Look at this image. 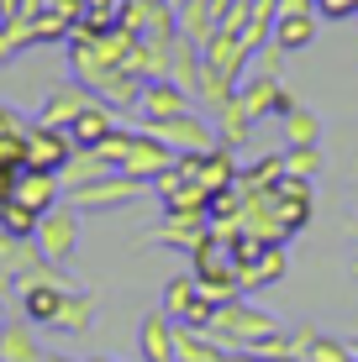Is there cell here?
Masks as SVG:
<instances>
[{
  "label": "cell",
  "instance_id": "cell-33",
  "mask_svg": "<svg viewBox=\"0 0 358 362\" xmlns=\"http://www.w3.org/2000/svg\"><path fill=\"white\" fill-rule=\"evenodd\" d=\"M279 69H285V47H279V42H269V47H258V53H253V74L279 79Z\"/></svg>",
  "mask_w": 358,
  "mask_h": 362
},
{
  "label": "cell",
  "instance_id": "cell-12",
  "mask_svg": "<svg viewBox=\"0 0 358 362\" xmlns=\"http://www.w3.org/2000/svg\"><path fill=\"white\" fill-rule=\"evenodd\" d=\"M90 100H95V95H90V84H79V79L69 74L64 84H53V90L43 95V105H37V121H47V127H64V132H69Z\"/></svg>",
  "mask_w": 358,
  "mask_h": 362
},
{
  "label": "cell",
  "instance_id": "cell-16",
  "mask_svg": "<svg viewBox=\"0 0 358 362\" xmlns=\"http://www.w3.org/2000/svg\"><path fill=\"white\" fill-rule=\"evenodd\" d=\"M216 136H221V147H232V153H242V147H253V127H258V116L248 105H242V95H232L227 105L216 110Z\"/></svg>",
  "mask_w": 358,
  "mask_h": 362
},
{
  "label": "cell",
  "instance_id": "cell-37",
  "mask_svg": "<svg viewBox=\"0 0 358 362\" xmlns=\"http://www.w3.org/2000/svg\"><path fill=\"white\" fill-rule=\"evenodd\" d=\"M27 6H32V0H0V21H16V16H27Z\"/></svg>",
  "mask_w": 358,
  "mask_h": 362
},
{
  "label": "cell",
  "instance_id": "cell-19",
  "mask_svg": "<svg viewBox=\"0 0 358 362\" xmlns=\"http://www.w3.org/2000/svg\"><path fill=\"white\" fill-rule=\"evenodd\" d=\"M206 236H211V221H201V216H164V226L153 231V242L158 247H174V252L190 257Z\"/></svg>",
  "mask_w": 358,
  "mask_h": 362
},
{
  "label": "cell",
  "instance_id": "cell-8",
  "mask_svg": "<svg viewBox=\"0 0 358 362\" xmlns=\"http://www.w3.org/2000/svg\"><path fill=\"white\" fill-rule=\"evenodd\" d=\"M201 58H206V69L221 74L227 84H242L248 69H253V47L242 42V32H211L201 42Z\"/></svg>",
  "mask_w": 358,
  "mask_h": 362
},
{
  "label": "cell",
  "instance_id": "cell-36",
  "mask_svg": "<svg viewBox=\"0 0 358 362\" xmlns=\"http://www.w3.org/2000/svg\"><path fill=\"white\" fill-rule=\"evenodd\" d=\"M16 53H21V47H16V37H11V21H0V69H6Z\"/></svg>",
  "mask_w": 358,
  "mask_h": 362
},
{
  "label": "cell",
  "instance_id": "cell-28",
  "mask_svg": "<svg viewBox=\"0 0 358 362\" xmlns=\"http://www.w3.org/2000/svg\"><path fill=\"white\" fill-rule=\"evenodd\" d=\"M195 299H201V284H195V273H179V279L164 284V305H158V310H164L169 320H179V326H184V315H190Z\"/></svg>",
  "mask_w": 358,
  "mask_h": 362
},
{
  "label": "cell",
  "instance_id": "cell-23",
  "mask_svg": "<svg viewBox=\"0 0 358 362\" xmlns=\"http://www.w3.org/2000/svg\"><path fill=\"white\" fill-rule=\"evenodd\" d=\"M106 173H116V168H111L106 158L95 153V147H74V153H69V163L58 168V179H64V194H69V189H84V184L106 179Z\"/></svg>",
  "mask_w": 358,
  "mask_h": 362
},
{
  "label": "cell",
  "instance_id": "cell-35",
  "mask_svg": "<svg viewBox=\"0 0 358 362\" xmlns=\"http://www.w3.org/2000/svg\"><path fill=\"white\" fill-rule=\"evenodd\" d=\"M21 168H27V163H0V205H6V199L16 194V179H21Z\"/></svg>",
  "mask_w": 358,
  "mask_h": 362
},
{
  "label": "cell",
  "instance_id": "cell-34",
  "mask_svg": "<svg viewBox=\"0 0 358 362\" xmlns=\"http://www.w3.org/2000/svg\"><path fill=\"white\" fill-rule=\"evenodd\" d=\"M316 16L322 21H348V16H358V0H316Z\"/></svg>",
  "mask_w": 358,
  "mask_h": 362
},
{
  "label": "cell",
  "instance_id": "cell-11",
  "mask_svg": "<svg viewBox=\"0 0 358 362\" xmlns=\"http://www.w3.org/2000/svg\"><path fill=\"white\" fill-rule=\"evenodd\" d=\"M184 110H201V105H195L174 79H142L138 121H174V116H184Z\"/></svg>",
  "mask_w": 358,
  "mask_h": 362
},
{
  "label": "cell",
  "instance_id": "cell-14",
  "mask_svg": "<svg viewBox=\"0 0 358 362\" xmlns=\"http://www.w3.org/2000/svg\"><path fill=\"white\" fill-rule=\"evenodd\" d=\"M237 95H242V105H248L258 121H264V116H285V110L301 105V100H295L279 79H269V74H248V79L237 84Z\"/></svg>",
  "mask_w": 358,
  "mask_h": 362
},
{
  "label": "cell",
  "instance_id": "cell-31",
  "mask_svg": "<svg viewBox=\"0 0 358 362\" xmlns=\"http://www.w3.org/2000/svg\"><path fill=\"white\" fill-rule=\"evenodd\" d=\"M285 173L316 179V173H322V147H285Z\"/></svg>",
  "mask_w": 358,
  "mask_h": 362
},
{
  "label": "cell",
  "instance_id": "cell-24",
  "mask_svg": "<svg viewBox=\"0 0 358 362\" xmlns=\"http://www.w3.org/2000/svg\"><path fill=\"white\" fill-rule=\"evenodd\" d=\"M316 32H322V16H316V11H290V16L274 21V42L285 47V53H301V47H311Z\"/></svg>",
  "mask_w": 358,
  "mask_h": 362
},
{
  "label": "cell",
  "instance_id": "cell-15",
  "mask_svg": "<svg viewBox=\"0 0 358 362\" xmlns=\"http://www.w3.org/2000/svg\"><path fill=\"white\" fill-rule=\"evenodd\" d=\"M11 199H16V205H27L32 216H47V210L64 199V179H58L53 168H32V163H27V168H21V179H16V194H11Z\"/></svg>",
  "mask_w": 358,
  "mask_h": 362
},
{
  "label": "cell",
  "instance_id": "cell-39",
  "mask_svg": "<svg viewBox=\"0 0 358 362\" xmlns=\"http://www.w3.org/2000/svg\"><path fill=\"white\" fill-rule=\"evenodd\" d=\"M348 273H353V279H358V257H353V263H348Z\"/></svg>",
  "mask_w": 358,
  "mask_h": 362
},
{
  "label": "cell",
  "instance_id": "cell-3",
  "mask_svg": "<svg viewBox=\"0 0 358 362\" xmlns=\"http://www.w3.org/2000/svg\"><path fill=\"white\" fill-rule=\"evenodd\" d=\"M0 268L11 273V284H64V268L58 263H47L43 257V247L32 242V236H11V231H0Z\"/></svg>",
  "mask_w": 358,
  "mask_h": 362
},
{
  "label": "cell",
  "instance_id": "cell-41",
  "mask_svg": "<svg viewBox=\"0 0 358 362\" xmlns=\"http://www.w3.org/2000/svg\"><path fill=\"white\" fill-rule=\"evenodd\" d=\"M6 320H11V315H6V305H0V326H6Z\"/></svg>",
  "mask_w": 358,
  "mask_h": 362
},
{
  "label": "cell",
  "instance_id": "cell-25",
  "mask_svg": "<svg viewBox=\"0 0 358 362\" xmlns=\"http://www.w3.org/2000/svg\"><path fill=\"white\" fill-rule=\"evenodd\" d=\"M201 74H206L201 42H190V37H174V64H169V79H174L179 90L195 100V90H201Z\"/></svg>",
  "mask_w": 358,
  "mask_h": 362
},
{
  "label": "cell",
  "instance_id": "cell-17",
  "mask_svg": "<svg viewBox=\"0 0 358 362\" xmlns=\"http://www.w3.org/2000/svg\"><path fill=\"white\" fill-rule=\"evenodd\" d=\"M285 273H290L285 242H269L264 252L253 257V263H242V268H237V284H242V294H248V289H269V284H279Z\"/></svg>",
  "mask_w": 358,
  "mask_h": 362
},
{
  "label": "cell",
  "instance_id": "cell-40",
  "mask_svg": "<svg viewBox=\"0 0 358 362\" xmlns=\"http://www.w3.org/2000/svg\"><path fill=\"white\" fill-rule=\"evenodd\" d=\"M79 362H111V357H79Z\"/></svg>",
  "mask_w": 358,
  "mask_h": 362
},
{
  "label": "cell",
  "instance_id": "cell-7",
  "mask_svg": "<svg viewBox=\"0 0 358 362\" xmlns=\"http://www.w3.org/2000/svg\"><path fill=\"white\" fill-rule=\"evenodd\" d=\"M174 163H179V153H169L158 136H147V132L138 127V136H132V147H127V158H121V173L153 189L164 173H174Z\"/></svg>",
  "mask_w": 358,
  "mask_h": 362
},
{
  "label": "cell",
  "instance_id": "cell-20",
  "mask_svg": "<svg viewBox=\"0 0 358 362\" xmlns=\"http://www.w3.org/2000/svg\"><path fill=\"white\" fill-rule=\"evenodd\" d=\"M0 362H47L32 320H6L0 326Z\"/></svg>",
  "mask_w": 358,
  "mask_h": 362
},
{
  "label": "cell",
  "instance_id": "cell-38",
  "mask_svg": "<svg viewBox=\"0 0 358 362\" xmlns=\"http://www.w3.org/2000/svg\"><path fill=\"white\" fill-rule=\"evenodd\" d=\"M47 362H79V357H64V352H47Z\"/></svg>",
  "mask_w": 358,
  "mask_h": 362
},
{
  "label": "cell",
  "instance_id": "cell-6",
  "mask_svg": "<svg viewBox=\"0 0 358 362\" xmlns=\"http://www.w3.org/2000/svg\"><path fill=\"white\" fill-rule=\"evenodd\" d=\"M142 189L147 184L127 179V173H106V179L84 184V189H69L64 199L74 210H84V216H95V210H121V205H132V199H142Z\"/></svg>",
  "mask_w": 358,
  "mask_h": 362
},
{
  "label": "cell",
  "instance_id": "cell-9",
  "mask_svg": "<svg viewBox=\"0 0 358 362\" xmlns=\"http://www.w3.org/2000/svg\"><path fill=\"white\" fill-rule=\"evenodd\" d=\"M153 189H158V199H164V216H201V221H211V189L195 184V179H184L179 168L164 173Z\"/></svg>",
  "mask_w": 358,
  "mask_h": 362
},
{
  "label": "cell",
  "instance_id": "cell-30",
  "mask_svg": "<svg viewBox=\"0 0 358 362\" xmlns=\"http://www.w3.org/2000/svg\"><path fill=\"white\" fill-rule=\"evenodd\" d=\"M37 221H43V216H32V210L16 205V199L0 205V231H11V236H37Z\"/></svg>",
  "mask_w": 358,
  "mask_h": 362
},
{
  "label": "cell",
  "instance_id": "cell-2",
  "mask_svg": "<svg viewBox=\"0 0 358 362\" xmlns=\"http://www.w3.org/2000/svg\"><path fill=\"white\" fill-rule=\"evenodd\" d=\"M138 127L147 136H158V142L169 147V153H211V147H221V136H216V121L206 116V110H184V116L174 121H138Z\"/></svg>",
  "mask_w": 358,
  "mask_h": 362
},
{
  "label": "cell",
  "instance_id": "cell-32",
  "mask_svg": "<svg viewBox=\"0 0 358 362\" xmlns=\"http://www.w3.org/2000/svg\"><path fill=\"white\" fill-rule=\"evenodd\" d=\"M306 362H353V346L337 341V336H322V331H316V341H311V352H306Z\"/></svg>",
  "mask_w": 358,
  "mask_h": 362
},
{
  "label": "cell",
  "instance_id": "cell-26",
  "mask_svg": "<svg viewBox=\"0 0 358 362\" xmlns=\"http://www.w3.org/2000/svg\"><path fill=\"white\" fill-rule=\"evenodd\" d=\"M279 121H285V147H322V116L311 105H295Z\"/></svg>",
  "mask_w": 358,
  "mask_h": 362
},
{
  "label": "cell",
  "instance_id": "cell-13",
  "mask_svg": "<svg viewBox=\"0 0 358 362\" xmlns=\"http://www.w3.org/2000/svg\"><path fill=\"white\" fill-rule=\"evenodd\" d=\"M74 153V136L64 127H47V121H27V163L32 168H64Z\"/></svg>",
  "mask_w": 358,
  "mask_h": 362
},
{
  "label": "cell",
  "instance_id": "cell-29",
  "mask_svg": "<svg viewBox=\"0 0 358 362\" xmlns=\"http://www.w3.org/2000/svg\"><path fill=\"white\" fill-rule=\"evenodd\" d=\"M216 27H221V21H216V11L206 6V0H184V6H179V37H190V42H206Z\"/></svg>",
  "mask_w": 358,
  "mask_h": 362
},
{
  "label": "cell",
  "instance_id": "cell-27",
  "mask_svg": "<svg viewBox=\"0 0 358 362\" xmlns=\"http://www.w3.org/2000/svg\"><path fill=\"white\" fill-rule=\"evenodd\" d=\"M179 362H232V352L211 331H184L179 326Z\"/></svg>",
  "mask_w": 358,
  "mask_h": 362
},
{
  "label": "cell",
  "instance_id": "cell-22",
  "mask_svg": "<svg viewBox=\"0 0 358 362\" xmlns=\"http://www.w3.org/2000/svg\"><path fill=\"white\" fill-rule=\"evenodd\" d=\"M121 121H116V110L106 105V100H90V105L79 110V121L69 127V136H74V147H95L101 136H111Z\"/></svg>",
  "mask_w": 358,
  "mask_h": 362
},
{
  "label": "cell",
  "instance_id": "cell-4",
  "mask_svg": "<svg viewBox=\"0 0 358 362\" xmlns=\"http://www.w3.org/2000/svg\"><path fill=\"white\" fill-rule=\"evenodd\" d=\"M116 27H127L138 42H174L179 37V11L169 0H121Z\"/></svg>",
  "mask_w": 358,
  "mask_h": 362
},
{
  "label": "cell",
  "instance_id": "cell-18",
  "mask_svg": "<svg viewBox=\"0 0 358 362\" xmlns=\"http://www.w3.org/2000/svg\"><path fill=\"white\" fill-rule=\"evenodd\" d=\"M95 315H101V299H95L90 289H69L64 305H58V315H53V331L58 336H84L95 326Z\"/></svg>",
  "mask_w": 358,
  "mask_h": 362
},
{
  "label": "cell",
  "instance_id": "cell-1",
  "mask_svg": "<svg viewBox=\"0 0 358 362\" xmlns=\"http://www.w3.org/2000/svg\"><path fill=\"white\" fill-rule=\"evenodd\" d=\"M274 331H279V315L264 310V305H253L248 294L227 299V305L216 310V326H211V336L227 346V352H253V346L269 341Z\"/></svg>",
  "mask_w": 358,
  "mask_h": 362
},
{
  "label": "cell",
  "instance_id": "cell-21",
  "mask_svg": "<svg viewBox=\"0 0 358 362\" xmlns=\"http://www.w3.org/2000/svg\"><path fill=\"white\" fill-rule=\"evenodd\" d=\"M64 294H69V284H27L21 299H16V305H21V320H32V326H53Z\"/></svg>",
  "mask_w": 358,
  "mask_h": 362
},
{
  "label": "cell",
  "instance_id": "cell-10",
  "mask_svg": "<svg viewBox=\"0 0 358 362\" xmlns=\"http://www.w3.org/2000/svg\"><path fill=\"white\" fill-rule=\"evenodd\" d=\"M138 362H179V320L147 310L138 320Z\"/></svg>",
  "mask_w": 358,
  "mask_h": 362
},
{
  "label": "cell",
  "instance_id": "cell-5",
  "mask_svg": "<svg viewBox=\"0 0 358 362\" xmlns=\"http://www.w3.org/2000/svg\"><path fill=\"white\" fill-rule=\"evenodd\" d=\"M79 226H84V210H74L69 199H58V205L47 210L43 221H37V236H32V242L43 247V257H47V263H58V268H64L69 257L79 252Z\"/></svg>",
  "mask_w": 358,
  "mask_h": 362
}]
</instances>
